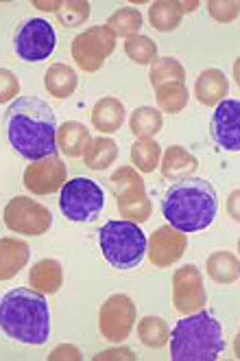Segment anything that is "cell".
I'll return each instance as SVG.
<instances>
[{
  "instance_id": "cell-2",
  "label": "cell",
  "mask_w": 240,
  "mask_h": 361,
  "mask_svg": "<svg viewBox=\"0 0 240 361\" xmlns=\"http://www.w3.org/2000/svg\"><path fill=\"white\" fill-rule=\"evenodd\" d=\"M218 212L216 188L203 178H186L175 182L162 200V215L168 226L184 232H199L212 226Z\"/></svg>"
},
{
  "instance_id": "cell-3",
  "label": "cell",
  "mask_w": 240,
  "mask_h": 361,
  "mask_svg": "<svg viewBox=\"0 0 240 361\" xmlns=\"http://www.w3.org/2000/svg\"><path fill=\"white\" fill-rule=\"evenodd\" d=\"M0 329L13 342L42 346L51 337V311L44 293L18 287L0 298Z\"/></svg>"
},
{
  "instance_id": "cell-15",
  "label": "cell",
  "mask_w": 240,
  "mask_h": 361,
  "mask_svg": "<svg viewBox=\"0 0 240 361\" xmlns=\"http://www.w3.org/2000/svg\"><path fill=\"white\" fill-rule=\"evenodd\" d=\"M229 92V81L223 71L208 68L203 71L194 81V97L206 108H216L223 99H227Z\"/></svg>"
},
{
  "instance_id": "cell-14",
  "label": "cell",
  "mask_w": 240,
  "mask_h": 361,
  "mask_svg": "<svg viewBox=\"0 0 240 361\" xmlns=\"http://www.w3.org/2000/svg\"><path fill=\"white\" fill-rule=\"evenodd\" d=\"M186 245L188 239L184 232L172 226H162L146 239V257L156 267H170L184 257Z\"/></svg>"
},
{
  "instance_id": "cell-10",
  "label": "cell",
  "mask_w": 240,
  "mask_h": 361,
  "mask_svg": "<svg viewBox=\"0 0 240 361\" xmlns=\"http://www.w3.org/2000/svg\"><path fill=\"white\" fill-rule=\"evenodd\" d=\"M136 305L125 293H114L103 302L99 311V331L105 339L120 344L129 337L131 329L136 324Z\"/></svg>"
},
{
  "instance_id": "cell-26",
  "label": "cell",
  "mask_w": 240,
  "mask_h": 361,
  "mask_svg": "<svg viewBox=\"0 0 240 361\" xmlns=\"http://www.w3.org/2000/svg\"><path fill=\"white\" fill-rule=\"evenodd\" d=\"M156 99H158V108L162 114L164 112L177 114L188 105L190 92L186 88V81H172V83H164V86L156 88Z\"/></svg>"
},
{
  "instance_id": "cell-22",
  "label": "cell",
  "mask_w": 240,
  "mask_h": 361,
  "mask_svg": "<svg viewBox=\"0 0 240 361\" xmlns=\"http://www.w3.org/2000/svg\"><path fill=\"white\" fill-rule=\"evenodd\" d=\"M116 158H118V145L116 140L107 136L92 138L83 154L85 166L92 169V171H105L107 166H112L116 162Z\"/></svg>"
},
{
  "instance_id": "cell-31",
  "label": "cell",
  "mask_w": 240,
  "mask_h": 361,
  "mask_svg": "<svg viewBox=\"0 0 240 361\" xmlns=\"http://www.w3.org/2000/svg\"><path fill=\"white\" fill-rule=\"evenodd\" d=\"M138 337H140V342L149 348H162L168 344L170 331H168V324L162 320V317L146 315L138 324Z\"/></svg>"
},
{
  "instance_id": "cell-23",
  "label": "cell",
  "mask_w": 240,
  "mask_h": 361,
  "mask_svg": "<svg viewBox=\"0 0 240 361\" xmlns=\"http://www.w3.org/2000/svg\"><path fill=\"white\" fill-rule=\"evenodd\" d=\"M182 5L179 0H158L149 7V23L153 29H158L162 33L175 31L182 25Z\"/></svg>"
},
{
  "instance_id": "cell-16",
  "label": "cell",
  "mask_w": 240,
  "mask_h": 361,
  "mask_svg": "<svg viewBox=\"0 0 240 361\" xmlns=\"http://www.w3.org/2000/svg\"><path fill=\"white\" fill-rule=\"evenodd\" d=\"M31 257L29 243L15 239V237H3L0 239V283L11 281L13 276L25 269Z\"/></svg>"
},
{
  "instance_id": "cell-13",
  "label": "cell",
  "mask_w": 240,
  "mask_h": 361,
  "mask_svg": "<svg viewBox=\"0 0 240 361\" xmlns=\"http://www.w3.org/2000/svg\"><path fill=\"white\" fill-rule=\"evenodd\" d=\"M210 130L214 142L225 152L240 149V101L238 99H223L214 108Z\"/></svg>"
},
{
  "instance_id": "cell-4",
  "label": "cell",
  "mask_w": 240,
  "mask_h": 361,
  "mask_svg": "<svg viewBox=\"0 0 240 361\" xmlns=\"http://www.w3.org/2000/svg\"><path fill=\"white\" fill-rule=\"evenodd\" d=\"M168 344L172 361H214L225 350L221 322L203 309L175 324Z\"/></svg>"
},
{
  "instance_id": "cell-5",
  "label": "cell",
  "mask_w": 240,
  "mask_h": 361,
  "mask_svg": "<svg viewBox=\"0 0 240 361\" xmlns=\"http://www.w3.org/2000/svg\"><path fill=\"white\" fill-rule=\"evenodd\" d=\"M99 245L105 261L116 269H134L146 257V237L134 221H107L99 230Z\"/></svg>"
},
{
  "instance_id": "cell-7",
  "label": "cell",
  "mask_w": 240,
  "mask_h": 361,
  "mask_svg": "<svg viewBox=\"0 0 240 361\" xmlns=\"http://www.w3.org/2000/svg\"><path fill=\"white\" fill-rule=\"evenodd\" d=\"M5 226L15 235L42 237L51 230L53 215L46 206L35 202L33 197L18 195L5 206Z\"/></svg>"
},
{
  "instance_id": "cell-37",
  "label": "cell",
  "mask_w": 240,
  "mask_h": 361,
  "mask_svg": "<svg viewBox=\"0 0 240 361\" xmlns=\"http://www.w3.org/2000/svg\"><path fill=\"white\" fill-rule=\"evenodd\" d=\"M51 361H59V359H72V361H79L81 359V350L77 346H70V344H63L59 348H55L51 355H49Z\"/></svg>"
},
{
  "instance_id": "cell-38",
  "label": "cell",
  "mask_w": 240,
  "mask_h": 361,
  "mask_svg": "<svg viewBox=\"0 0 240 361\" xmlns=\"http://www.w3.org/2000/svg\"><path fill=\"white\" fill-rule=\"evenodd\" d=\"M96 361H109V359H136L134 353H131L129 348H114V350H105V353H99L94 357Z\"/></svg>"
},
{
  "instance_id": "cell-39",
  "label": "cell",
  "mask_w": 240,
  "mask_h": 361,
  "mask_svg": "<svg viewBox=\"0 0 240 361\" xmlns=\"http://www.w3.org/2000/svg\"><path fill=\"white\" fill-rule=\"evenodd\" d=\"M33 5H37L39 9H44V11H57L59 7H61V3H33Z\"/></svg>"
},
{
  "instance_id": "cell-17",
  "label": "cell",
  "mask_w": 240,
  "mask_h": 361,
  "mask_svg": "<svg viewBox=\"0 0 240 361\" xmlns=\"http://www.w3.org/2000/svg\"><path fill=\"white\" fill-rule=\"evenodd\" d=\"M162 176L170 182H179L186 178H192L194 171L199 169V160H196L188 149H184L182 145H172L164 152L160 160Z\"/></svg>"
},
{
  "instance_id": "cell-27",
  "label": "cell",
  "mask_w": 240,
  "mask_h": 361,
  "mask_svg": "<svg viewBox=\"0 0 240 361\" xmlns=\"http://www.w3.org/2000/svg\"><path fill=\"white\" fill-rule=\"evenodd\" d=\"M162 160V147L153 138H138L131 147V164L140 173H153Z\"/></svg>"
},
{
  "instance_id": "cell-36",
  "label": "cell",
  "mask_w": 240,
  "mask_h": 361,
  "mask_svg": "<svg viewBox=\"0 0 240 361\" xmlns=\"http://www.w3.org/2000/svg\"><path fill=\"white\" fill-rule=\"evenodd\" d=\"M20 94V81L18 77L7 71V68H0V103H7L13 101Z\"/></svg>"
},
{
  "instance_id": "cell-35",
  "label": "cell",
  "mask_w": 240,
  "mask_h": 361,
  "mask_svg": "<svg viewBox=\"0 0 240 361\" xmlns=\"http://www.w3.org/2000/svg\"><path fill=\"white\" fill-rule=\"evenodd\" d=\"M208 13L216 20V23H234L238 18V3L236 0H210L208 3Z\"/></svg>"
},
{
  "instance_id": "cell-6",
  "label": "cell",
  "mask_w": 240,
  "mask_h": 361,
  "mask_svg": "<svg viewBox=\"0 0 240 361\" xmlns=\"http://www.w3.org/2000/svg\"><path fill=\"white\" fill-rule=\"evenodd\" d=\"M59 190H61L59 208L61 215L68 221L87 224L101 217V212L105 208V193L94 180L72 178L70 182L65 180V184Z\"/></svg>"
},
{
  "instance_id": "cell-21",
  "label": "cell",
  "mask_w": 240,
  "mask_h": 361,
  "mask_svg": "<svg viewBox=\"0 0 240 361\" xmlns=\"http://www.w3.org/2000/svg\"><path fill=\"white\" fill-rule=\"evenodd\" d=\"M206 269L208 276L218 283V285H232L238 281V274H240V265H238V257L234 252L227 250H218L214 254H210L208 261H206Z\"/></svg>"
},
{
  "instance_id": "cell-9",
  "label": "cell",
  "mask_w": 240,
  "mask_h": 361,
  "mask_svg": "<svg viewBox=\"0 0 240 361\" xmlns=\"http://www.w3.org/2000/svg\"><path fill=\"white\" fill-rule=\"evenodd\" d=\"M57 47V33L44 18H31L15 33V53L22 61H44Z\"/></svg>"
},
{
  "instance_id": "cell-25",
  "label": "cell",
  "mask_w": 240,
  "mask_h": 361,
  "mask_svg": "<svg viewBox=\"0 0 240 361\" xmlns=\"http://www.w3.org/2000/svg\"><path fill=\"white\" fill-rule=\"evenodd\" d=\"M129 127L136 138H153L162 132L164 114L158 108H138L129 116Z\"/></svg>"
},
{
  "instance_id": "cell-20",
  "label": "cell",
  "mask_w": 240,
  "mask_h": 361,
  "mask_svg": "<svg viewBox=\"0 0 240 361\" xmlns=\"http://www.w3.org/2000/svg\"><path fill=\"white\" fill-rule=\"evenodd\" d=\"M63 283V269L57 259H42L29 271V285L39 293H57Z\"/></svg>"
},
{
  "instance_id": "cell-40",
  "label": "cell",
  "mask_w": 240,
  "mask_h": 361,
  "mask_svg": "<svg viewBox=\"0 0 240 361\" xmlns=\"http://www.w3.org/2000/svg\"><path fill=\"white\" fill-rule=\"evenodd\" d=\"M182 5V11L188 13V11H196V7H199V3L196 0H192V3H179Z\"/></svg>"
},
{
  "instance_id": "cell-1",
  "label": "cell",
  "mask_w": 240,
  "mask_h": 361,
  "mask_svg": "<svg viewBox=\"0 0 240 361\" xmlns=\"http://www.w3.org/2000/svg\"><path fill=\"white\" fill-rule=\"evenodd\" d=\"M5 132L13 149L31 162L57 154V118L37 97H18L5 112Z\"/></svg>"
},
{
  "instance_id": "cell-33",
  "label": "cell",
  "mask_w": 240,
  "mask_h": 361,
  "mask_svg": "<svg viewBox=\"0 0 240 361\" xmlns=\"http://www.w3.org/2000/svg\"><path fill=\"white\" fill-rule=\"evenodd\" d=\"M125 53L134 63H153L158 59V44L149 35H134L125 42Z\"/></svg>"
},
{
  "instance_id": "cell-24",
  "label": "cell",
  "mask_w": 240,
  "mask_h": 361,
  "mask_svg": "<svg viewBox=\"0 0 240 361\" xmlns=\"http://www.w3.org/2000/svg\"><path fill=\"white\" fill-rule=\"evenodd\" d=\"M44 86L55 99H68L79 86V77L65 63H53L46 71V77H44Z\"/></svg>"
},
{
  "instance_id": "cell-18",
  "label": "cell",
  "mask_w": 240,
  "mask_h": 361,
  "mask_svg": "<svg viewBox=\"0 0 240 361\" xmlns=\"http://www.w3.org/2000/svg\"><path fill=\"white\" fill-rule=\"evenodd\" d=\"M90 140H92L90 132H87V127L79 121H65L57 127L55 145L63 156H70V158L83 156Z\"/></svg>"
},
{
  "instance_id": "cell-8",
  "label": "cell",
  "mask_w": 240,
  "mask_h": 361,
  "mask_svg": "<svg viewBox=\"0 0 240 361\" xmlns=\"http://www.w3.org/2000/svg\"><path fill=\"white\" fill-rule=\"evenodd\" d=\"M116 49V35L105 25L90 27L72 39V59L85 73H96Z\"/></svg>"
},
{
  "instance_id": "cell-19",
  "label": "cell",
  "mask_w": 240,
  "mask_h": 361,
  "mask_svg": "<svg viewBox=\"0 0 240 361\" xmlns=\"http://www.w3.org/2000/svg\"><path fill=\"white\" fill-rule=\"evenodd\" d=\"M122 121H125V105L116 97L99 99L96 105L92 108V125H94V130H99L103 136L114 134L116 130H120Z\"/></svg>"
},
{
  "instance_id": "cell-12",
  "label": "cell",
  "mask_w": 240,
  "mask_h": 361,
  "mask_svg": "<svg viewBox=\"0 0 240 361\" xmlns=\"http://www.w3.org/2000/svg\"><path fill=\"white\" fill-rule=\"evenodd\" d=\"M65 178H68V171H65L63 160L57 154H53L31 162L25 169L22 182H25V188L33 195H51L65 184Z\"/></svg>"
},
{
  "instance_id": "cell-34",
  "label": "cell",
  "mask_w": 240,
  "mask_h": 361,
  "mask_svg": "<svg viewBox=\"0 0 240 361\" xmlns=\"http://www.w3.org/2000/svg\"><path fill=\"white\" fill-rule=\"evenodd\" d=\"M57 18L68 29L81 27L90 18V3L87 0H68V3H61V7L57 9Z\"/></svg>"
},
{
  "instance_id": "cell-32",
  "label": "cell",
  "mask_w": 240,
  "mask_h": 361,
  "mask_svg": "<svg viewBox=\"0 0 240 361\" xmlns=\"http://www.w3.org/2000/svg\"><path fill=\"white\" fill-rule=\"evenodd\" d=\"M109 188L116 197L129 195V193H136V190H146L144 188V180L140 178V173L136 171L134 166H120L112 173L109 178Z\"/></svg>"
},
{
  "instance_id": "cell-30",
  "label": "cell",
  "mask_w": 240,
  "mask_h": 361,
  "mask_svg": "<svg viewBox=\"0 0 240 361\" xmlns=\"http://www.w3.org/2000/svg\"><path fill=\"white\" fill-rule=\"evenodd\" d=\"M149 79H151L153 88H160V86H164V83L186 81V71L175 57H158L151 63Z\"/></svg>"
},
{
  "instance_id": "cell-11",
  "label": "cell",
  "mask_w": 240,
  "mask_h": 361,
  "mask_svg": "<svg viewBox=\"0 0 240 361\" xmlns=\"http://www.w3.org/2000/svg\"><path fill=\"white\" fill-rule=\"evenodd\" d=\"M172 302L184 315L199 311L208 302V291L203 287V276L196 265H184L172 276Z\"/></svg>"
},
{
  "instance_id": "cell-29",
  "label": "cell",
  "mask_w": 240,
  "mask_h": 361,
  "mask_svg": "<svg viewBox=\"0 0 240 361\" xmlns=\"http://www.w3.org/2000/svg\"><path fill=\"white\" fill-rule=\"evenodd\" d=\"M116 204H118L120 215L127 217L129 221H134V224H144V221H149L151 210H153L151 200L146 197V190H136V193H129V195L116 197Z\"/></svg>"
},
{
  "instance_id": "cell-28",
  "label": "cell",
  "mask_w": 240,
  "mask_h": 361,
  "mask_svg": "<svg viewBox=\"0 0 240 361\" xmlns=\"http://www.w3.org/2000/svg\"><path fill=\"white\" fill-rule=\"evenodd\" d=\"M109 31H112L116 37H134V35H140V29H142V13L136 9V7H122L118 11H114L109 16L107 25H105Z\"/></svg>"
}]
</instances>
